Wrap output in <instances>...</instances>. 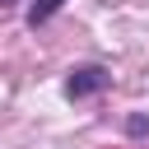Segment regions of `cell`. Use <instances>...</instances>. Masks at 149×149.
<instances>
[{
  "instance_id": "1",
  "label": "cell",
  "mask_w": 149,
  "mask_h": 149,
  "mask_svg": "<svg viewBox=\"0 0 149 149\" xmlns=\"http://www.w3.org/2000/svg\"><path fill=\"white\" fill-rule=\"evenodd\" d=\"M112 84V74L102 70V65H79V70H70V79H65V93L70 98H88V93H98V88H107Z\"/></svg>"
},
{
  "instance_id": "3",
  "label": "cell",
  "mask_w": 149,
  "mask_h": 149,
  "mask_svg": "<svg viewBox=\"0 0 149 149\" xmlns=\"http://www.w3.org/2000/svg\"><path fill=\"white\" fill-rule=\"evenodd\" d=\"M0 5H9V0H0Z\"/></svg>"
},
{
  "instance_id": "2",
  "label": "cell",
  "mask_w": 149,
  "mask_h": 149,
  "mask_svg": "<svg viewBox=\"0 0 149 149\" xmlns=\"http://www.w3.org/2000/svg\"><path fill=\"white\" fill-rule=\"evenodd\" d=\"M65 0H33V9H28V28H37V23H47L56 9H61Z\"/></svg>"
}]
</instances>
